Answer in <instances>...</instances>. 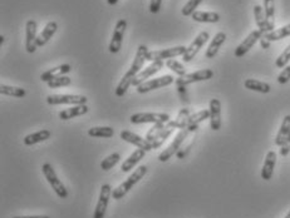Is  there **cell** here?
I'll list each match as a JSON object with an SVG mask.
<instances>
[{
    "instance_id": "obj_45",
    "label": "cell",
    "mask_w": 290,
    "mask_h": 218,
    "mask_svg": "<svg viewBox=\"0 0 290 218\" xmlns=\"http://www.w3.org/2000/svg\"><path fill=\"white\" fill-rule=\"evenodd\" d=\"M289 153H290V133H289L288 138H286L285 143H284V144L280 147V155L283 156V157H286Z\"/></svg>"
},
{
    "instance_id": "obj_27",
    "label": "cell",
    "mask_w": 290,
    "mask_h": 218,
    "mask_svg": "<svg viewBox=\"0 0 290 218\" xmlns=\"http://www.w3.org/2000/svg\"><path fill=\"white\" fill-rule=\"evenodd\" d=\"M175 129H176V128L173 127L172 123H171V120H170V122H168V123H166L165 128H163V129L161 130L160 134H158L157 137H156L155 139H153L152 142H151V144H152V147H153V148H160L161 146H162L163 143H165V140L167 139V138L170 137L171 134H172Z\"/></svg>"
},
{
    "instance_id": "obj_28",
    "label": "cell",
    "mask_w": 290,
    "mask_h": 218,
    "mask_svg": "<svg viewBox=\"0 0 290 218\" xmlns=\"http://www.w3.org/2000/svg\"><path fill=\"white\" fill-rule=\"evenodd\" d=\"M289 133H290V115H285L283 119V123H281V125H280V129H279L278 134H276L275 144L279 146V147H281V146L285 143Z\"/></svg>"
},
{
    "instance_id": "obj_1",
    "label": "cell",
    "mask_w": 290,
    "mask_h": 218,
    "mask_svg": "<svg viewBox=\"0 0 290 218\" xmlns=\"http://www.w3.org/2000/svg\"><path fill=\"white\" fill-rule=\"evenodd\" d=\"M148 48L146 45H140L136 53L135 59H133L132 64H131V68L128 69L127 73L122 77L121 82L118 83L117 88L114 89V93L117 97H123L127 92V89L132 86V82L135 79V77L142 70V66L145 64V60H147V54H148Z\"/></svg>"
},
{
    "instance_id": "obj_33",
    "label": "cell",
    "mask_w": 290,
    "mask_h": 218,
    "mask_svg": "<svg viewBox=\"0 0 290 218\" xmlns=\"http://www.w3.org/2000/svg\"><path fill=\"white\" fill-rule=\"evenodd\" d=\"M88 135L94 138H112L114 135V129L111 127H93L88 129Z\"/></svg>"
},
{
    "instance_id": "obj_12",
    "label": "cell",
    "mask_w": 290,
    "mask_h": 218,
    "mask_svg": "<svg viewBox=\"0 0 290 218\" xmlns=\"http://www.w3.org/2000/svg\"><path fill=\"white\" fill-rule=\"evenodd\" d=\"M126 28H127V22L125 19H120L117 22L116 27H114V32L113 35H112L111 43H109V52L112 54H116L121 50V47H122V42H123V35H125Z\"/></svg>"
},
{
    "instance_id": "obj_5",
    "label": "cell",
    "mask_w": 290,
    "mask_h": 218,
    "mask_svg": "<svg viewBox=\"0 0 290 218\" xmlns=\"http://www.w3.org/2000/svg\"><path fill=\"white\" fill-rule=\"evenodd\" d=\"M132 124H142V123H168L170 122V115L166 113H136L130 118Z\"/></svg>"
},
{
    "instance_id": "obj_29",
    "label": "cell",
    "mask_w": 290,
    "mask_h": 218,
    "mask_svg": "<svg viewBox=\"0 0 290 218\" xmlns=\"http://www.w3.org/2000/svg\"><path fill=\"white\" fill-rule=\"evenodd\" d=\"M195 22L199 23H217L220 20V14L215 12H195L191 15Z\"/></svg>"
},
{
    "instance_id": "obj_46",
    "label": "cell",
    "mask_w": 290,
    "mask_h": 218,
    "mask_svg": "<svg viewBox=\"0 0 290 218\" xmlns=\"http://www.w3.org/2000/svg\"><path fill=\"white\" fill-rule=\"evenodd\" d=\"M260 44H261V47L264 48V49H268V48L270 47V42H269L268 39H265V38H264V37H261Z\"/></svg>"
},
{
    "instance_id": "obj_36",
    "label": "cell",
    "mask_w": 290,
    "mask_h": 218,
    "mask_svg": "<svg viewBox=\"0 0 290 218\" xmlns=\"http://www.w3.org/2000/svg\"><path fill=\"white\" fill-rule=\"evenodd\" d=\"M121 160V155L118 152H114L112 153V155H109L108 157L104 158L103 161L101 162V169H103V171H109V169L113 168L116 164L120 162Z\"/></svg>"
},
{
    "instance_id": "obj_16",
    "label": "cell",
    "mask_w": 290,
    "mask_h": 218,
    "mask_svg": "<svg viewBox=\"0 0 290 218\" xmlns=\"http://www.w3.org/2000/svg\"><path fill=\"white\" fill-rule=\"evenodd\" d=\"M121 139L126 140V142L131 143V144L136 146L137 148H140V150H143L146 151V152H150V151L153 150L152 144H151V142H148L147 139H145V138L140 137L138 134H135L133 132H130V130H122L121 132Z\"/></svg>"
},
{
    "instance_id": "obj_50",
    "label": "cell",
    "mask_w": 290,
    "mask_h": 218,
    "mask_svg": "<svg viewBox=\"0 0 290 218\" xmlns=\"http://www.w3.org/2000/svg\"><path fill=\"white\" fill-rule=\"evenodd\" d=\"M284 218H290V211L288 212V214H286V216H285V217H284Z\"/></svg>"
},
{
    "instance_id": "obj_25",
    "label": "cell",
    "mask_w": 290,
    "mask_h": 218,
    "mask_svg": "<svg viewBox=\"0 0 290 218\" xmlns=\"http://www.w3.org/2000/svg\"><path fill=\"white\" fill-rule=\"evenodd\" d=\"M246 89L253 92H258V93H263L266 94L271 91L270 84L265 83V82H260L256 81V79H246L245 83H244Z\"/></svg>"
},
{
    "instance_id": "obj_47",
    "label": "cell",
    "mask_w": 290,
    "mask_h": 218,
    "mask_svg": "<svg viewBox=\"0 0 290 218\" xmlns=\"http://www.w3.org/2000/svg\"><path fill=\"white\" fill-rule=\"evenodd\" d=\"M13 218H50L48 216H20V217H13Z\"/></svg>"
},
{
    "instance_id": "obj_37",
    "label": "cell",
    "mask_w": 290,
    "mask_h": 218,
    "mask_svg": "<svg viewBox=\"0 0 290 218\" xmlns=\"http://www.w3.org/2000/svg\"><path fill=\"white\" fill-rule=\"evenodd\" d=\"M166 66H167L168 69H171L172 71H175V74H177V76H180V77L187 74L186 68H185V66L182 65L180 61H177L176 59H167V61H166Z\"/></svg>"
},
{
    "instance_id": "obj_40",
    "label": "cell",
    "mask_w": 290,
    "mask_h": 218,
    "mask_svg": "<svg viewBox=\"0 0 290 218\" xmlns=\"http://www.w3.org/2000/svg\"><path fill=\"white\" fill-rule=\"evenodd\" d=\"M165 124L166 123H157V124L153 125L152 128H150V130H148L147 134H146V139H147L148 142H152V140L160 134L161 130L165 128Z\"/></svg>"
},
{
    "instance_id": "obj_18",
    "label": "cell",
    "mask_w": 290,
    "mask_h": 218,
    "mask_svg": "<svg viewBox=\"0 0 290 218\" xmlns=\"http://www.w3.org/2000/svg\"><path fill=\"white\" fill-rule=\"evenodd\" d=\"M276 164V153L274 151H270L266 155L265 161H264L263 169H261V178L264 181H270L271 177H273L274 168H275Z\"/></svg>"
},
{
    "instance_id": "obj_43",
    "label": "cell",
    "mask_w": 290,
    "mask_h": 218,
    "mask_svg": "<svg viewBox=\"0 0 290 218\" xmlns=\"http://www.w3.org/2000/svg\"><path fill=\"white\" fill-rule=\"evenodd\" d=\"M177 91H179L180 98H181V102L184 104H189V97H187V92H186V87L185 86H177Z\"/></svg>"
},
{
    "instance_id": "obj_11",
    "label": "cell",
    "mask_w": 290,
    "mask_h": 218,
    "mask_svg": "<svg viewBox=\"0 0 290 218\" xmlns=\"http://www.w3.org/2000/svg\"><path fill=\"white\" fill-rule=\"evenodd\" d=\"M173 82H175V79L172 76H163V77H160V78L150 79V81L145 82V83H142L141 86H138L137 92L140 94H145L151 91H155V89H160V88H163V87L171 86Z\"/></svg>"
},
{
    "instance_id": "obj_35",
    "label": "cell",
    "mask_w": 290,
    "mask_h": 218,
    "mask_svg": "<svg viewBox=\"0 0 290 218\" xmlns=\"http://www.w3.org/2000/svg\"><path fill=\"white\" fill-rule=\"evenodd\" d=\"M190 109L189 108H184L180 110L179 115H177V118L175 120H171V123H172V125L176 129H182V128H186L187 127V122H189V118H190Z\"/></svg>"
},
{
    "instance_id": "obj_48",
    "label": "cell",
    "mask_w": 290,
    "mask_h": 218,
    "mask_svg": "<svg viewBox=\"0 0 290 218\" xmlns=\"http://www.w3.org/2000/svg\"><path fill=\"white\" fill-rule=\"evenodd\" d=\"M118 2H120V0H107V3H108L109 5H116Z\"/></svg>"
},
{
    "instance_id": "obj_10",
    "label": "cell",
    "mask_w": 290,
    "mask_h": 218,
    "mask_svg": "<svg viewBox=\"0 0 290 218\" xmlns=\"http://www.w3.org/2000/svg\"><path fill=\"white\" fill-rule=\"evenodd\" d=\"M210 39V34L209 32H201L199 35H197L196 38H195L194 42L191 43V44L187 47L186 52H185V54L182 55V60L185 61V63H189V61H191L192 59L196 56L197 53L200 52V49H201L202 47L205 45V43L207 42V40Z\"/></svg>"
},
{
    "instance_id": "obj_19",
    "label": "cell",
    "mask_w": 290,
    "mask_h": 218,
    "mask_svg": "<svg viewBox=\"0 0 290 218\" xmlns=\"http://www.w3.org/2000/svg\"><path fill=\"white\" fill-rule=\"evenodd\" d=\"M71 69H72V66L69 65V64H61V65L55 66V68H52V69H49V70L42 73V76H40V81L48 83V82L53 81L54 78L66 76L67 73L71 71Z\"/></svg>"
},
{
    "instance_id": "obj_44",
    "label": "cell",
    "mask_w": 290,
    "mask_h": 218,
    "mask_svg": "<svg viewBox=\"0 0 290 218\" xmlns=\"http://www.w3.org/2000/svg\"><path fill=\"white\" fill-rule=\"evenodd\" d=\"M161 4H162V0H151L150 12L152 13V14H157L161 9Z\"/></svg>"
},
{
    "instance_id": "obj_21",
    "label": "cell",
    "mask_w": 290,
    "mask_h": 218,
    "mask_svg": "<svg viewBox=\"0 0 290 218\" xmlns=\"http://www.w3.org/2000/svg\"><path fill=\"white\" fill-rule=\"evenodd\" d=\"M254 15H255L256 25H258L259 30H260L263 34L273 32L274 29L269 25L268 20H266L265 18V13H264V9L260 7V5H255V7H254Z\"/></svg>"
},
{
    "instance_id": "obj_6",
    "label": "cell",
    "mask_w": 290,
    "mask_h": 218,
    "mask_svg": "<svg viewBox=\"0 0 290 218\" xmlns=\"http://www.w3.org/2000/svg\"><path fill=\"white\" fill-rule=\"evenodd\" d=\"M47 103L49 106H59V104H73L82 106L87 103V98L78 94H52L47 97Z\"/></svg>"
},
{
    "instance_id": "obj_4",
    "label": "cell",
    "mask_w": 290,
    "mask_h": 218,
    "mask_svg": "<svg viewBox=\"0 0 290 218\" xmlns=\"http://www.w3.org/2000/svg\"><path fill=\"white\" fill-rule=\"evenodd\" d=\"M42 172H43V174H44L45 179L48 181V183H49L50 187L54 189V192L57 193V196L59 197V198L66 199L67 197H68V191H67V188L64 187V184L62 183L61 179L58 178L57 173H55V171H54V168L52 167V164L50 163L43 164Z\"/></svg>"
},
{
    "instance_id": "obj_13",
    "label": "cell",
    "mask_w": 290,
    "mask_h": 218,
    "mask_svg": "<svg viewBox=\"0 0 290 218\" xmlns=\"http://www.w3.org/2000/svg\"><path fill=\"white\" fill-rule=\"evenodd\" d=\"M263 33L260 32V30H254V32H251L250 34L248 35V37L245 38V39L243 40V42L240 43V44L238 45V48L235 49V56L236 58H241V56H244L246 54V53L249 52V50L251 49V48L254 47V45L256 44V43L259 42V40L261 39V37H263Z\"/></svg>"
},
{
    "instance_id": "obj_39",
    "label": "cell",
    "mask_w": 290,
    "mask_h": 218,
    "mask_svg": "<svg viewBox=\"0 0 290 218\" xmlns=\"http://www.w3.org/2000/svg\"><path fill=\"white\" fill-rule=\"evenodd\" d=\"M201 3L202 0H189V2L184 5V8H182V15H184V17H191V15L196 12L197 7H199Z\"/></svg>"
},
{
    "instance_id": "obj_7",
    "label": "cell",
    "mask_w": 290,
    "mask_h": 218,
    "mask_svg": "<svg viewBox=\"0 0 290 218\" xmlns=\"http://www.w3.org/2000/svg\"><path fill=\"white\" fill-rule=\"evenodd\" d=\"M187 48L184 45H179V47L167 48V49L161 50H153V52H148L147 60L148 61H163L165 59H172L176 56H182L186 52Z\"/></svg>"
},
{
    "instance_id": "obj_17",
    "label": "cell",
    "mask_w": 290,
    "mask_h": 218,
    "mask_svg": "<svg viewBox=\"0 0 290 218\" xmlns=\"http://www.w3.org/2000/svg\"><path fill=\"white\" fill-rule=\"evenodd\" d=\"M210 127L212 130L221 128V102L219 99L210 101Z\"/></svg>"
},
{
    "instance_id": "obj_2",
    "label": "cell",
    "mask_w": 290,
    "mask_h": 218,
    "mask_svg": "<svg viewBox=\"0 0 290 218\" xmlns=\"http://www.w3.org/2000/svg\"><path fill=\"white\" fill-rule=\"evenodd\" d=\"M146 173H147V167L146 166H140L137 169H135V172H133L123 183H121L117 188H114L113 191H112L113 199H116V201L122 199L123 197L133 188V186H135L136 183H138V182L145 177Z\"/></svg>"
},
{
    "instance_id": "obj_30",
    "label": "cell",
    "mask_w": 290,
    "mask_h": 218,
    "mask_svg": "<svg viewBox=\"0 0 290 218\" xmlns=\"http://www.w3.org/2000/svg\"><path fill=\"white\" fill-rule=\"evenodd\" d=\"M263 37L268 39L269 42H275V40H281L284 38L290 37V24L284 25V27L279 28V29H274L273 32L266 33Z\"/></svg>"
},
{
    "instance_id": "obj_24",
    "label": "cell",
    "mask_w": 290,
    "mask_h": 218,
    "mask_svg": "<svg viewBox=\"0 0 290 218\" xmlns=\"http://www.w3.org/2000/svg\"><path fill=\"white\" fill-rule=\"evenodd\" d=\"M88 112V107L86 104H82V106H73L71 108H67L62 112H59V118L62 120H68L72 119L74 117H79V115H83Z\"/></svg>"
},
{
    "instance_id": "obj_41",
    "label": "cell",
    "mask_w": 290,
    "mask_h": 218,
    "mask_svg": "<svg viewBox=\"0 0 290 218\" xmlns=\"http://www.w3.org/2000/svg\"><path fill=\"white\" fill-rule=\"evenodd\" d=\"M289 60H290V45H288V47L285 48V50L278 56V59H276L275 61V65L278 66V68H285Z\"/></svg>"
},
{
    "instance_id": "obj_38",
    "label": "cell",
    "mask_w": 290,
    "mask_h": 218,
    "mask_svg": "<svg viewBox=\"0 0 290 218\" xmlns=\"http://www.w3.org/2000/svg\"><path fill=\"white\" fill-rule=\"evenodd\" d=\"M72 79L69 77L63 76V77H58V78H54L53 81L48 82V87L52 89H57V88H62V87H68L71 86Z\"/></svg>"
},
{
    "instance_id": "obj_34",
    "label": "cell",
    "mask_w": 290,
    "mask_h": 218,
    "mask_svg": "<svg viewBox=\"0 0 290 218\" xmlns=\"http://www.w3.org/2000/svg\"><path fill=\"white\" fill-rule=\"evenodd\" d=\"M210 118V110L204 109L196 112L195 114H191L189 118V122H187V127H199V124L201 122H204L205 119Z\"/></svg>"
},
{
    "instance_id": "obj_26",
    "label": "cell",
    "mask_w": 290,
    "mask_h": 218,
    "mask_svg": "<svg viewBox=\"0 0 290 218\" xmlns=\"http://www.w3.org/2000/svg\"><path fill=\"white\" fill-rule=\"evenodd\" d=\"M50 130L48 129H42L39 130V132H35V133H32V134H28L27 137L24 138V144L25 146H33V144H37V143H40V142H44V140H47L48 138L50 137Z\"/></svg>"
},
{
    "instance_id": "obj_22",
    "label": "cell",
    "mask_w": 290,
    "mask_h": 218,
    "mask_svg": "<svg viewBox=\"0 0 290 218\" xmlns=\"http://www.w3.org/2000/svg\"><path fill=\"white\" fill-rule=\"evenodd\" d=\"M58 29V24L55 22H49L47 25L44 27V29L42 30L39 35L37 38V45L38 47H44L50 39H52L53 35L55 34Z\"/></svg>"
},
{
    "instance_id": "obj_49",
    "label": "cell",
    "mask_w": 290,
    "mask_h": 218,
    "mask_svg": "<svg viewBox=\"0 0 290 218\" xmlns=\"http://www.w3.org/2000/svg\"><path fill=\"white\" fill-rule=\"evenodd\" d=\"M4 43V37L3 35H0V44H3Z\"/></svg>"
},
{
    "instance_id": "obj_15",
    "label": "cell",
    "mask_w": 290,
    "mask_h": 218,
    "mask_svg": "<svg viewBox=\"0 0 290 218\" xmlns=\"http://www.w3.org/2000/svg\"><path fill=\"white\" fill-rule=\"evenodd\" d=\"M25 49L28 53H34L37 50V23L33 19L28 20L27 24H25Z\"/></svg>"
},
{
    "instance_id": "obj_14",
    "label": "cell",
    "mask_w": 290,
    "mask_h": 218,
    "mask_svg": "<svg viewBox=\"0 0 290 218\" xmlns=\"http://www.w3.org/2000/svg\"><path fill=\"white\" fill-rule=\"evenodd\" d=\"M163 65H165L163 61H152L150 65L146 66L145 69H142V70H141L140 73L135 77V79H133V82H132V86L137 88L138 86H141L142 83L147 82L148 78H151V77L155 76L157 71H160L161 69L163 68Z\"/></svg>"
},
{
    "instance_id": "obj_42",
    "label": "cell",
    "mask_w": 290,
    "mask_h": 218,
    "mask_svg": "<svg viewBox=\"0 0 290 218\" xmlns=\"http://www.w3.org/2000/svg\"><path fill=\"white\" fill-rule=\"evenodd\" d=\"M290 81V65H286L280 74L278 76L279 84H286Z\"/></svg>"
},
{
    "instance_id": "obj_20",
    "label": "cell",
    "mask_w": 290,
    "mask_h": 218,
    "mask_svg": "<svg viewBox=\"0 0 290 218\" xmlns=\"http://www.w3.org/2000/svg\"><path fill=\"white\" fill-rule=\"evenodd\" d=\"M225 40H226V34H225L224 32L217 33L214 37V39L211 40V43H210L209 48H207L206 53H205V56H206L207 59L215 58L217 52H219V49L221 48V45L225 43Z\"/></svg>"
},
{
    "instance_id": "obj_3",
    "label": "cell",
    "mask_w": 290,
    "mask_h": 218,
    "mask_svg": "<svg viewBox=\"0 0 290 218\" xmlns=\"http://www.w3.org/2000/svg\"><path fill=\"white\" fill-rule=\"evenodd\" d=\"M196 129H199V127H186V128H182V129H180L179 133L175 135V138H173L172 142H171V144L168 146V147L166 148L165 151H162V152L160 153V156H158V161H160V162H162V163L167 162V161L170 160L172 156L176 155V153L179 152L180 150H181L182 143H184L185 139L189 137L190 133L195 132Z\"/></svg>"
},
{
    "instance_id": "obj_9",
    "label": "cell",
    "mask_w": 290,
    "mask_h": 218,
    "mask_svg": "<svg viewBox=\"0 0 290 218\" xmlns=\"http://www.w3.org/2000/svg\"><path fill=\"white\" fill-rule=\"evenodd\" d=\"M112 191L113 189H112L111 184H102L101 193H99L98 202H97L96 209H94L93 218H104V216H106V211L109 203V197L112 196Z\"/></svg>"
},
{
    "instance_id": "obj_31",
    "label": "cell",
    "mask_w": 290,
    "mask_h": 218,
    "mask_svg": "<svg viewBox=\"0 0 290 218\" xmlns=\"http://www.w3.org/2000/svg\"><path fill=\"white\" fill-rule=\"evenodd\" d=\"M264 13L269 25L275 29V2L274 0H264Z\"/></svg>"
},
{
    "instance_id": "obj_32",
    "label": "cell",
    "mask_w": 290,
    "mask_h": 218,
    "mask_svg": "<svg viewBox=\"0 0 290 218\" xmlns=\"http://www.w3.org/2000/svg\"><path fill=\"white\" fill-rule=\"evenodd\" d=\"M0 93H2L3 96L14 97V98H24V97L27 96L25 89L19 88V87L5 86V84H2V86H0Z\"/></svg>"
},
{
    "instance_id": "obj_23",
    "label": "cell",
    "mask_w": 290,
    "mask_h": 218,
    "mask_svg": "<svg viewBox=\"0 0 290 218\" xmlns=\"http://www.w3.org/2000/svg\"><path fill=\"white\" fill-rule=\"evenodd\" d=\"M146 155V151L143 150H136L135 152L132 153V155L130 156V157L127 158V160L125 161V162L122 163V166H121V171L122 172H130L131 169L135 168L136 164H138L141 160H143V157H145Z\"/></svg>"
},
{
    "instance_id": "obj_8",
    "label": "cell",
    "mask_w": 290,
    "mask_h": 218,
    "mask_svg": "<svg viewBox=\"0 0 290 218\" xmlns=\"http://www.w3.org/2000/svg\"><path fill=\"white\" fill-rule=\"evenodd\" d=\"M212 77H214V71H212L211 69H202V70H197L194 71V73H189L180 77L179 79L175 81V83H176V86L187 87L192 83H197V82L209 81Z\"/></svg>"
}]
</instances>
